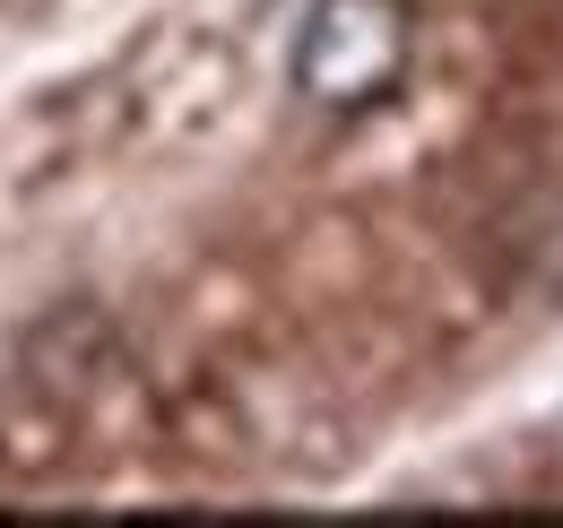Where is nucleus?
<instances>
[{
    "label": "nucleus",
    "mask_w": 563,
    "mask_h": 528,
    "mask_svg": "<svg viewBox=\"0 0 563 528\" xmlns=\"http://www.w3.org/2000/svg\"><path fill=\"white\" fill-rule=\"evenodd\" d=\"M417 62V0H312L286 78L321 113H382Z\"/></svg>",
    "instance_id": "obj_1"
}]
</instances>
